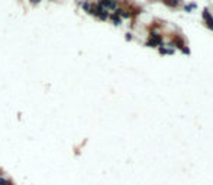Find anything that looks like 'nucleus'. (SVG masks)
I'll list each match as a JSON object with an SVG mask.
<instances>
[{
    "label": "nucleus",
    "instance_id": "nucleus-1",
    "mask_svg": "<svg viewBox=\"0 0 213 185\" xmlns=\"http://www.w3.org/2000/svg\"><path fill=\"white\" fill-rule=\"evenodd\" d=\"M163 43H164V39H163L161 35H149L148 40L145 42L146 46H149V48H157V49H158Z\"/></svg>",
    "mask_w": 213,
    "mask_h": 185
},
{
    "label": "nucleus",
    "instance_id": "nucleus-2",
    "mask_svg": "<svg viewBox=\"0 0 213 185\" xmlns=\"http://www.w3.org/2000/svg\"><path fill=\"white\" fill-rule=\"evenodd\" d=\"M203 20H205V23H206V26L210 29V31H213V15L207 10V9H205L203 10Z\"/></svg>",
    "mask_w": 213,
    "mask_h": 185
},
{
    "label": "nucleus",
    "instance_id": "nucleus-3",
    "mask_svg": "<svg viewBox=\"0 0 213 185\" xmlns=\"http://www.w3.org/2000/svg\"><path fill=\"white\" fill-rule=\"evenodd\" d=\"M158 52L160 54H163V55H171L172 52H174V46H172V43H167V45H161L160 48H158Z\"/></svg>",
    "mask_w": 213,
    "mask_h": 185
},
{
    "label": "nucleus",
    "instance_id": "nucleus-4",
    "mask_svg": "<svg viewBox=\"0 0 213 185\" xmlns=\"http://www.w3.org/2000/svg\"><path fill=\"white\" fill-rule=\"evenodd\" d=\"M163 3L165 4V6H168V7H178L180 6V3H181V0H163Z\"/></svg>",
    "mask_w": 213,
    "mask_h": 185
},
{
    "label": "nucleus",
    "instance_id": "nucleus-5",
    "mask_svg": "<svg viewBox=\"0 0 213 185\" xmlns=\"http://www.w3.org/2000/svg\"><path fill=\"white\" fill-rule=\"evenodd\" d=\"M193 9H196V3H190V4H186L184 6V10L186 12H191Z\"/></svg>",
    "mask_w": 213,
    "mask_h": 185
},
{
    "label": "nucleus",
    "instance_id": "nucleus-6",
    "mask_svg": "<svg viewBox=\"0 0 213 185\" xmlns=\"http://www.w3.org/2000/svg\"><path fill=\"white\" fill-rule=\"evenodd\" d=\"M180 51H181V52H183L184 55H190V48H188L187 45H186V46H183V48H181Z\"/></svg>",
    "mask_w": 213,
    "mask_h": 185
}]
</instances>
